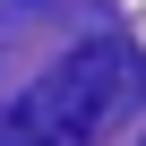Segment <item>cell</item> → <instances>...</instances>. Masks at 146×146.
<instances>
[{"instance_id":"obj_1","label":"cell","mask_w":146,"mask_h":146,"mask_svg":"<svg viewBox=\"0 0 146 146\" xmlns=\"http://www.w3.org/2000/svg\"><path fill=\"white\" fill-rule=\"evenodd\" d=\"M129 95H137V60L120 43H86V52H69L60 69H43V78L17 95V112L0 120V146H78Z\"/></svg>"}]
</instances>
